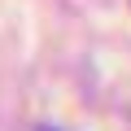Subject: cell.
Here are the masks:
<instances>
[{"instance_id": "6da1fadb", "label": "cell", "mask_w": 131, "mask_h": 131, "mask_svg": "<svg viewBox=\"0 0 131 131\" xmlns=\"http://www.w3.org/2000/svg\"><path fill=\"white\" fill-rule=\"evenodd\" d=\"M39 131H57V127H39Z\"/></svg>"}]
</instances>
